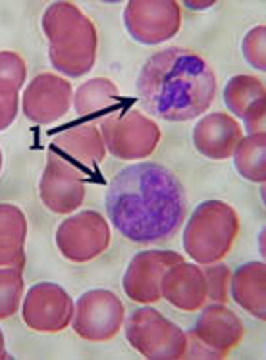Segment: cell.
Wrapping results in <instances>:
<instances>
[{"instance_id":"obj_1","label":"cell","mask_w":266,"mask_h":360,"mask_svg":"<svg viewBox=\"0 0 266 360\" xmlns=\"http://www.w3.org/2000/svg\"><path fill=\"white\" fill-rule=\"evenodd\" d=\"M104 206L122 236L148 245L176 236L187 214V195L170 169L141 162L112 177Z\"/></svg>"},{"instance_id":"obj_2","label":"cell","mask_w":266,"mask_h":360,"mask_svg":"<svg viewBox=\"0 0 266 360\" xmlns=\"http://www.w3.org/2000/svg\"><path fill=\"white\" fill-rule=\"evenodd\" d=\"M218 81L197 52L170 46L155 52L137 75V95L155 118L187 122L215 103Z\"/></svg>"},{"instance_id":"obj_3","label":"cell","mask_w":266,"mask_h":360,"mask_svg":"<svg viewBox=\"0 0 266 360\" xmlns=\"http://www.w3.org/2000/svg\"><path fill=\"white\" fill-rule=\"evenodd\" d=\"M49 58L60 74L80 77L96 62V27L72 2H52L43 14Z\"/></svg>"},{"instance_id":"obj_4","label":"cell","mask_w":266,"mask_h":360,"mask_svg":"<svg viewBox=\"0 0 266 360\" xmlns=\"http://www.w3.org/2000/svg\"><path fill=\"white\" fill-rule=\"evenodd\" d=\"M237 233L239 218L228 202H201L185 224V252L199 264H215L232 250Z\"/></svg>"},{"instance_id":"obj_5","label":"cell","mask_w":266,"mask_h":360,"mask_svg":"<svg viewBox=\"0 0 266 360\" xmlns=\"http://www.w3.org/2000/svg\"><path fill=\"white\" fill-rule=\"evenodd\" d=\"M126 339L148 360H179L187 353V333L151 307L133 310L126 322Z\"/></svg>"},{"instance_id":"obj_6","label":"cell","mask_w":266,"mask_h":360,"mask_svg":"<svg viewBox=\"0 0 266 360\" xmlns=\"http://www.w3.org/2000/svg\"><path fill=\"white\" fill-rule=\"evenodd\" d=\"M245 335V326L234 310L215 302L201 312L199 320L187 333L185 359H224Z\"/></svg>"},{"instance_id":"obj_7","label":"cell","mask_w":266,"mask_h":360,"mask_svg":"<svg viewBox=\"0 0 266 360\" xmlns=\"http://www.w3.org/2000/svg\"><path fill=\"white\" fill-rule=\"evenodd\" d=\"M104 147L120 160H141L155 153L160 127L139 110H124L106 116L101 124Z\"/></svg>"},{"instance_id":"obj_8","label":"cell","mask_w":266,"mask_h":360,"mask_svg":"<svg viewBox=\"0 0 266 360\" xmlns=\"http://www.w3.org/2000/svg\"><path fill=\"white\" fill-rule=\"evenodd\" d=\"M56 247L70 262H89L110 247V228L103 214L83 210L64 220L56 229Z\"/></svg>"},{"instance_id":"obj_9","label":"cell","mask_w":266,"mask_h":360,"mask_svg":"<svg viewBox=\"0 0 266 360\" xmlns=\"http://www.w3.org/2000/svg\"><path fill=\"white\" fill-rule=\"evenodd\" d=\"M126 320V309L108 289H93L83 293L75 304L72 326L82 339L103 343L118 335Z\"/></svg>"},{"instance_id":"obj_10","label":"cell","mask_w":266,"mask_h":360,"mask_svg":"<svg viewBox=\"0 0 266 360\" xmlns=\"http://www.w3.org/2000/svg\"><path fill=\"white\" fill-rule=\"evenodd\" d=\"M127 33L143 44L170 41L182 25V10L176 0H132L124 10Z\"/></svg>"},{"instance_id":"obj_11","label":"cell","mask_w":266,"mask_h":360,"mask_svg":"<svg viewBox=\"0 0 266 360\" xmlns=\"http://www.w3.org/2000/svg\"><path fill=\"white\" fill-rule=\"evenodd\" d=\"M72 297L56 283L41 281L31 287L22 304L25 326L39 333H58L66 330L74 318Z\"/></svg>"},{"instance_id":"obj_12","label":"cell","mask_w":266,"mask_h":360,"mask_svg":"<svg viewBox=\"0 0 266 360\" xmlns=\"http://www.w3.org/2000/svg\"><path fill=\"white\" fill-rule=\"evenodd\" d=\"M49 153L58 156L87 181V177L96 176L99 166L106 156V147L95 124H77L60 131L52 139Z\"/></svg>"},{"instance_id":"obj_13","label":"cell","mask_w":266,"mask_h":360,"mask_svg":"<svg viewBox=\"0 0 266 360\" xmlns=\"http://www.w3.org/2000/svg\"><path fill=\"white\" fill-rule=\"evenodd\" d=\"M184 258L176 250H143L137 252L127 264L122 278L124 293L133 302L153 304L163 299L160 281L168 268H172Z\"/></svg>"},{"instance_id":"obj_14","label":"cell","mask_w":266,"mask_h":360,"mask_svg":"<svg viewBox=\"0 0 266 360\" xmlns=\"http://www.w3.org/2000/svg\"><path fill=\"white\" fill-rule=\"evenodd\" d=\"M74 98L70 81L54 74H39L23 93L25 118L35 124H54L68 114Z\"/></svg>"},{"instance_id":"obj_15","label":"cell","mask_w":266,"mask_h":360,"mask_svg":"<svg viewBox=\"0 0 266 360\" xmlns=\"http://www.w3.org/2000/svg\"><path fill=\"white\" fill-rule=\"evenodd\" d=\"M85 179L58 156L49 153L39 181V195L43 205L54 214L75 212L85 200Z\"/></svg>"},{"instance_id":"obj_16","label":"cell","mask_w":266,"mask_h":360,"mask_svg":"<svg viewBox=\"0 0 266 360\" xmlns=\"http://www.w3.org/2000/svg\"><path fill=\"white\" fill-rule=\"evenodd\" d=\"M160 293L172 307L185 312H195L208 301V287L205 270L199 266L177 262L166 270L160 281Z\"/></svg>"},{"instance_id":"obj_17","label":"cell","mask_w":266,"mask_h":360,"mask_svg":"<svg viewBox=\"0 0 266 360\" xmlns=\"http://www.w3.org/2000/svg\"><path fill=\"white\" fill-rule=\"evenodd\" d=\"M243 139L241 125L226 112H213L193 127V145L210 160H226Z\"/></svg>"},{"instance_id":"obj_18","label":"cell","mask_w":266,"mask_h":360,"mask_svg":"<svg viewBox=\"0 0 266 360\" xmlns=\"http://www.w3.org/2000/svg\"><path fill=\"white\" fill-rule=\"evenodd\" d=\"M224 101L236 118L243 120L249 135L265 131L266 89L259 77L245 74L232 77L224 89Z\"/></svg>"},{"instance_id":"obj_19","label":"cell","mask_w":266,"mask_h":360,"mask_svg":"<svg viewBox=\"0 0 266 360\" xmlns=\"http://www.w3.org/2000/svg\"><path fill=\"white\" fill-rule=\"evenodd\" d=\"M266 266L247 262L229 276V293L241 309L257 320H266Z\"/></svg>"},{"instance_id":"obj_20","label":"cell","mask_w":266,"mask_h":360,"mask_svg":"<svg viewBox=\"0 0 266 360\" xmlns=\"http://www.w3.org/2000/svg\"><path fill=\"white\" fill-rule=\"evenodd\" d=\"M25 236L27 220L22 208L0 202V268H14L22 272L25 266Z\"/></svg>"},{"instance_id":"obj_21","label":"cell","mask_w":266,"mask_h":360,"mask_svg":"<svg viewBox=\"0 0 266 360\" xmlns=\"http://www.w3.org/2000/svg\"><path fill=\"white\" fill-rule=\"evenodd\" d=\"M120 103L122 98H120L118 87L104 77L85 81L74 96L75 114L80 118H96L104 110L116 108Z\"/></svg>"},{"instance_id":"obj_22","label":"cell","mask_w":266,"mask_h":360,"mask_svg":"<svg viewBox=\"0 0 266 360\" xmlns=\"http://www.w3.org/2000/svg\"><path fill=\"white\" fill-rule=\"evenodd\" d=\"M236 169L249 181H266V133H253L239 141L234 150Z\"/></svg>"},{"instance_id":"obj_23","label":"cell","mask_w":266,"mask_h":360,"mask_svg":"<svg viewBox=\"0 0 266 360\" xmlns=\"http://www.w3.org/2000/svg\"><path fill=\"white\" fill-rule=\"evenodd\" d=\"M23 295V278L20 270L0 268V320L14 316Z\"/></svg>"},{"instance_id":"obj_24","label":"cell","mask_w":266,"mask_h":360,"mask_svg":"<svg viewBox=\"0 0 266 360\" xmlns=\"http://www.w3.org/2000/svg\"><path fill=\"white\" fill-rule=\"evenodd\" d=\"M25 74V62L18 52L0 51V95H18Z\"/></svg>"},{"instance_id":"obj_25","label":"cell","mask_w":266,"mask_h":360,"mask_svg":"<svg viewBox=\"0 0 266 360\" xmlns=\"http://www.w3.org/2000/svg\"><path fill=\"white\" fill-rule=\"evenodd\" d=\"M265 39L266 25H257V27H253V30L245 35L243 44H241L245 60H247L255 70H259V72H265L266 70Z\"/></svg>"},{"instance_id":"obj_26","label":"cell","mask_w":266,"mask_h":360,"mask_svg":"<svg viewBox=\"0 0 266 360\" xmlns=\"http://www.w3.org/2000/svg\"><path fill=\"white\" fill-rule=\"evenodd\" d=\"M229 268L226 264H208L205 270V278H207L208 287V299L213 302H228L229 297Z\"/></svg>"},{"instance_id":"obj_27","label":"cell","mask_w":266,"mask_h":360,"mask_svg":"<svg viewBox=\"0 0 266 360\" xmlns=\"http://www.w3.org/2000/svg\"><path fill=\"white\" fill-rule=\"evenodd\" d=\"M18 95H0V131L14 124L18 116Z\"/></svg>"},{"instance_id":"obj_28","label":"cell","mask_w":266,"mask_h":360,"mask_svg":"<svg viewBox=\"0 0 266 360\" xmlns=\"http://www.w3.org/2000/svg\"><path fill=\"white\" fill-rule=\"evenodd\" d=\"M213 4H215V2H210V0H208V2H191V0L185 2V6L193 8V10H205V8L213 6Z\"/></svg>"},{"instance_id":"obj_29","label":"cell","mask_w":266,"mask_h":360,"mask_svg":"<svg viewBox=\"0 0 266 360\" xmlns=\"http://www.w3.org/2000/svg\"><path fill=\"white\" fill-rule=\"evenodd\" d=\"M0 359H8L6 351H4V333L0 330Z\"/></svg>"},{"instance_id":"obj_30","label":"cell","mask_w":266,"mask_h":360,"mask_svg":"<svg viewBox=\"0 0 266 360\" xmlns=\"http://www.w3.org/2000/svg\"><path fill=\"white\" fill-rule=\"evenodd\" d=\"M0 169H2V150H0Z\"/></svg>"}]
</instances>
